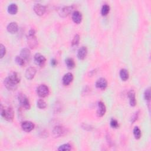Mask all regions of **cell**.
<instances>
[{
    "instance_id": "obj_19",
    "label": "cell",
    "mask_w": 151,
    "mask_h": 151,
    "mask_svg": "<svg viewBox=\"0 0 151 151\" xmlns=\"http://www.w3.org/2000/svg\"><path fill=\"white\" fill-rule=\"evenodd\" d=\"M72 20L74 23L80 24L82 21V14L78 11H74L72 14Z\"/></svg>"
},
{
    "instance_id": "obj_29",
    "label": "cell",
    "mask_w": 151,
    "mask_h": 151,
    "mask_svg": "<svg viewBox=\"0 0 151 151\" xmlns=\"http://www.w3.org/2000/svg\"><path fill=\"white\" fill-rule=\"evenodd\" d=\"M144 98L147 102H150V88H147L145 90L144 92Z\"/></svg>"
},
{
    "instance_id": "obj_34",
    "label": "cell",
    "mask_w": 151,
    "mask_h": 151,
    "mask_svg": "<svg viewBox=\"0 0 151 151\" xmlns=\"http://www.w3.org/2000/svg\"><path fill=\"white\" fill-rule=\"evenodd\" d=\"M51 65L53 67H55L57 65V61L55 59H53L52 60H51Z\"/></svg>"
},
{
    "instance_id": "obj_27",
    "label": "cell",
    "mask_w": 151,
    "mask_h": 151,
    "mask_svg": "<svg viewBox=\"0 0 151 151\" xmlns=\"http://www.w3.org/2000/svg\"><path fill=\"white\" fill-rule=\"evenodd\" d=\"M79 41H80V35L78 34H77L73 37V39L72 41V45L74 47H77L79 44Z\"/></svg>"
},
{
    "instance_id": "obj_24",
    "label": "cell",
    "mask_w": 151,
    "mask_h": 151,
    "mask_svg": "<svg viewBox=\"0 0 151 151\" xmlns=\"http://www.w3.org/2000/svg\"><path fill=\"white\" fill-rule=\"evenodd\" d=\"M37 107L40 109H44L47 107V104L43 99H39L37 102Z\"/></svg>"
},
{
    "instance_id": "obj_5",
    "label": "cell",
    "mask_w": 151,
    "mask_h": 151,
    "mask_svg": "<svg viewBox=\"0 0 151 151\" xmlns=\"http://www.w3.org/2000/svg\"><path fill=\"white\" fill-rule=\"evenodd\" d=\"M34 59L35 63L40 67H43L45 65L46 62L45 57L40 53L35 54L34 56Z\"/></svg>"
},
{
    "instance_id": "obj_18",
    "label": "cell",
    "mask_w": 151,
    "mask_h": 151,
    "mask_svg": "<svg viewBox=\"0 0 151 151\" xmlns=\"http://www.w3.org/2000/svg\"><path fill=\"white\" fill-rule=\"evenodd\" d=\"M18 29V24L16 22H11L7 26V30L8 32H9L11 34H14L17 32Z\"/></svg>"
},
{
    "instance_id": "obj_10",
    "label": "cell",
    "mask_w": 151,
    "mask_h": 151,
    "mask_svg": "<svg viewBox=\"0 0 151 151\" xmlns=\"http://www.w3.org/2000/svg\"><path fill=\"white\" fill-rule=\"evenodd\" d=\"M108 86V82L105 78H100L96 82V87L98 89L105 90Z\"/></svg>"
},
{
    "instance_id": "obj_7",
    "label": "cell",
    "mask_w": 151,
    "mask_h": 151,
    "mask_svg": "<svg viewBox=\"0 0 151 151\" xmlns=\"http://www.w3.org/2000/svg\"><path fill=\"white\" fill-rule=\"evenodd\" d=\"M66 133V129L61 126H55L53 130V134L56 138L63 136Z\"/></svg>"
},
{
    "instance_id": "obj_30",
    "label": "cell",
    "mask_w": 151,
    "mask_h": 151,
    "mask_svg": "<svg viewBox=\"0 0 151 151\" xmlns=\"http://www.w3.org/2000/svg\"><path fill=\"white\" fill-rule=\"evenodd\" d=\"M15 60H16V63L20 66H23L25 65V60L20 56H16Z\"/></svg>"
},
{
    "instance_id": "obj_20",
    "label": "cell",
    "mask_w": 151,
    "mask_h": 151,
    "mask_svg": "<svg viewBox=\"0 0 151 151\" xmlns=\"http://www.w3.org/2000/svg\"><path fill=\"white\" fill-rule=\"evenodd\" d=\"M8 77H9L12 82H13L14 83H16V84H17L20 82V75H19L17 73H16V72H11V73L9 74Z\"/></svg>"
},
{
    "instance_id": "obj_15",
    "label": "cell",
    "mask_w": 151,
    "mask_h": 151,
    "mask_svg": "<svg viewBox=\"0 0 151 151\" xmlns=\"http://www.w3.org/2000/svg\"><path fill=\"white\" fill-rule=\"evenodd\" d=\"M20 56L26 61H29L31 58V52L27 48H24L21 50L20 52Z\"/></svg>"
},
{
    "instance_id": "obj_33",
    "label": "cell",
    "mask_w": 151,
    "mask_h": 151,
    "mask_svg": "<svg viewBox=\"0 0 151 151\" xmlns=\"http://www.w3.org/2000/svg\"><path fill=\"white\" fill-rule=\"evenodd\" d=\"M138 112H136V113H135V114L132 116V120H131V122H132V123H134V122H135L138 119V115H139Z\"/></svg>"
},
{
    "instance_id": "obj_17",
    "label": "cell",
    "mask_w": 151,
    "mask_h": 151,
    "mask_svg": "<svg viewBox=\"0 0 151 151\" xmlns=\"http://www.w3.org/2000/svg\"><path fill=\"white\" fill-rule=\"evenodd\" d=\"M128 97L129 99V103L131 106H135L136 105V100L135 92L133 90H130L128 92Z\"/></svg>"
},
{
    "instance_id": "obj_4",
    "label": "cell",
    "mask_w": 151,
    "mask_h": 151,
    "mask_svg": "<svg viewBox=\"0 0 151 151\" xmlns=\"http://www.w3.org/2000/svg\"><path fill=\"white\" fill-rule=\"evenodd\" d=\"M50 90L48 87L45 84H40L37 88V93L40 97H45L49 94Z\"/></svg>"
},
{
    "instance_id": "obj_31",
    "label": "cell",
    "mask_w": 151,
    "mask_h": 151,
    "mask_svg": "<svg viewBox=\"0 0 151 151\" xmlns=\"http://www.w3.org/2000/svg\"><path fill=\"white\" fill-rule=\"evenodd\" d=\"M6 53V49L4 45L2 44H0V57L1 59L3 58V57L5 56Z\"/></svg>"
},
{
    "instance_id": "obj_11",
    "label": "cell",
    "mask_w": 151,
    "mask_h": 151,
    "mask_svg": "<svg viewBox=\"0 0 151 151\" xmlns=\"http://www.w3.org/2000/svg\"><path fill=\"white\" fill-rule=\"evenodd\" d=\"M21 128L24 131L26 132H30L34 129V125L31 122L25 121L22 123Z\"/></svg>"
},
{
    "instance_id": "obj_2",
    "label": "cell",
    "mask_w": 151,
    "mask_h": 151,
    "mask_svg": "<svg viewBox=\"0 0 151 151\" xmlns=\"http://www.w3.org/2000/svg\"><path fill=\"white\" fill-rule=\"evenodd\" d=\"M27 41L30 48L33 49L37 46L38 40L35 36V31L34 29H31L29 31L27 37Z\"/></svg>"
},
{
    "instance_id": "obj_26",
    "label": "cell",
    "mask_w": 151,
    "mask_h": 151,
    "mask_svg": "<svg viewBox=\"0 0 151 151\" xmlns=\"http://www.w3.org/2000/svg\"><path fill=\"white\" fill-rule=\"evenodd\" d=\"M133 135H134V136H135V139H140V138L142 133H141L140 129L138 127L136 126V127H135V128H134V129H133Z\"/></svg>"
},
{
    "instance_id": "obj_8",
    "label": "cell",
    "mask_w": 151,
    "mask_h": 151,
    "mask_svg": "<svg viewBox=\"0 0 151 151\" xmlns=\"http://www.w3.org/2000/svg\"><path fill=\"white\" fill-rule=\"evenodd\" d=\"M106 112V108L105 105L102 102H99L97 105V115L99 117L104 116Z\"/></svg>"
},
{
    "instance_id": "obj_16",
    "label": "cell",
    "mask_w": 151,
    "mask_h": 151,
    "mask_svg": "<svg viewBox=\"0 0 151 151\" xmlns=\"http://www.w3.org/2000/svg\"><path fill=\"white\" fill-rule=\"evenodd\" d=\"M73 80V75L71 73H67L63 77L62 82L65 86L69 85Z\"/></svg>"
},
{
    "instance_id": "obj_25",
    "label": "cell",
    "mask_w": 151,
    "mask_h": 151,
    "mask_svg": "<svg viewBox=\"0 0 151 151\" xmlns=\"http://www.w3.org/2000/svg\"><path fill=\"white\" fill-rule=\"evenodd\" d=\"M110 11V7L109 6H108V4H104L102 7V10H101V13L102 15L104 16H107L108 14V13Z\"/></svg>"
},
{
    "instance_id": "obj_21",
    "label": "cell",
    "mask_w": 151,
    "mask_h": 151,
    "mask_svg": "<svg viewBox=\"0 0 151 151\" xmlns=\"http://www.w3.org/2000/svg\"><path fill=\"white\" fill-rule=\"evenodd\" d=\"M8 12L11 15H15L18 12V7L16 4H11L8 7Z\"/></svg>"
},
{
    "instance_id": "obj_1",
    "label": "cell",
    "mask_w": 151,
    "mask_h": 151,
    "mask_svg": "<svg viewBox=\"0 0 151 151\" xmlns=\"http://www.w3.org/2000/svg\"><path fill=\"white\" fill-rule=\"evenodd\" d=\"M1 115L7 121L11 122L14 117V112L12 108H5L2 105H1Z\"/></svg>"
},
{
    "instance_id": "obj_12",
    "label": "cell",
    "mask_w": 151,
    "mask_h": 151,
    "mask_svg": "<svg viewBox=\"0 0 151 151\" xmlns=\"http://www.w3.org/2000/svg\"><path fill=\"white\" fill-rule=\"evenodd\" d=\"M34 11L37 15L41 16L45 13L46 11V8L45 6L40 4H35V6H34Z\"/></svg>"
},
{
    "instance_id": "obj_28",
    "label": "cell",
    "mask_w": 151,
    "mask_h": 151,
    "mask_svg": "<svg viewBox=\"0 0 151 151\" xmlns=\"http://www.w3.org/2000/svg\"><path fill=\"white\" fill-rule=\"evenodd\" d=\"M72 149V146L69 143H65L59 146L58 150L60 151H65V150H70Z\"/></svg>"
},
{
    "instance_id": "obj_9",
    "label": "cell",
    "mask_w": 151,
    "mask_h": 151,
    "mask_svg": "<svg viewBox=\"0 0 151 151\" xmlns=\"http://www.w3.org/2000/svg\"><path fill=\"white\" fill-rule=\"evenodd\" d=\"M73 10V6L65 7L59 10V14L62 17H66L68 16L72 12Z\"/></svg>"
},
{
    "instance_id": "obj_14",
    "label": "cell",
    "mask_w": 151,
    "mask_h": 151,
    "mask_svg": "<svg viewBox=\"0 0 151 151\" xmlns=\"http://www.w3.org/2000/svg\"><path fill=\"white\" fill-rule=\"evenodd\" d=\"M36 72H37V70L35 69V67H30L28 68H27V69L26 70V77L28 79V80H31L33 79L35 74H36Z\"/></svg>"
},
{
    "instance_id": "obj_23",
    "label": "cell",
    "mask_w": 151,
    "mask_h": 151,
    "mask_svg": "<svg viewBox=\"0 0 151 151\" xmlns=\"http://www.w3.org/2000/svg\"><path fill=\"white\" fill-rule=\"evenodd\" d=\"M66 65L69 69H73L75 67V62L72 58H67L66 60Z\"/></svg>"
},
{
    "instance_id": "obj_13",
    "label": "cell",
    "mask_w": 151,
    "mask_h": 151,
    "mask_svg": "<svg viewBox=\"0 0 151 151\" xmlns=\"http://www.w3.org/2000/svg\"><path fill=\"white\" fill-rule=\"evenodd\" d=\"M87 55V48L85 46L81 47L77 51V57L80 60H83Z\"/></svg>"
},
{
    "instance_id": "obj_6",
    "label": "cell",
    "mask_w": 151,
    "mask_h": 151,
    "mask_svg": "<svg viewBox=\"0 0 151 151\" xmlns=\"http://www.w3.org/2000/svg\"><path fill=\"white\" fill-rule=\"evenodd\" d=\"M4 83L6 87L9 90L14 91L17 89V84L12 82L8 77L5 79L4 81Z\"/></svg>"
},
{
    "instance_id": "obj_3",
    "label": "cell",
    "mask_w": 151,
    "mask_h": 151,
    "mask_svg": "<svg viewBox=\"0 0 151 151\" xmlns=\"http://www.w3.org/2000/svg\"><path fill=\"white\" fill-rule=\"evenodd\" d=\"M18 100L21 106L25 109H30V103L29 101L28 98L23 93H20L18 94Z\"/></svg>"
},
{
    "instance_id": "obj_22",
    "label": "cell",
    "mask_w": 151,
    "mask_h": 151,
    "mask_svg": "<svg viewBox=\"0 0 151 151\" xmlns=\"http://www.w3.org/2000/svg\"><path fill=\"white\" fill-rule=\"evenodd\" d=\"M120 77H121V79H122V80H123V81L125 82V81L128 80L129 79L128 71L125 69H121L120 71Z\"/></svg>"
},
{
    "instance_id": "obj_32",
    "label": "cell",
    "mask_w": 151,
    "mask_h": 151,
    "mask_svg": "<svg viewBox=\"0 0 151 151\" xmlns=\"http://www.w3.org/2000/svg\"><path fill=\"white\" fill-rule=\"evenodd\" d=\"M110 124H111V126L112 128H114V129H117L119 126V123H118V121L115 119H111Z\"/></svg>"
}]
</instances>
